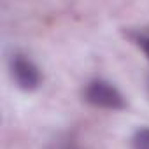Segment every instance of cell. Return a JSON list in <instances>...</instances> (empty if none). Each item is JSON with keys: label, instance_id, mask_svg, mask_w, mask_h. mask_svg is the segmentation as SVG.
I'll return each mask as SVG.
<instances>
[{"label": "cell", "instance_id": "obj_2", "mask_svg": "<svg viewBox=\"0 0 149 149\" xmlns=\"http://www.w3.org/2000/svg\"><path fill=\"white\" fill-rule=\"evenodd\" d=\"M11 76L16 86L25 91H33L42 83L39 67L25 54H14L11 58Z\"/></svg>", "mask_w": 149, "mask_h": 149}, {"label": "cell", "instance_id": "obj_4", "mask_svg": "<svg viewBox=\"0 0 149 149\" xmlns=\"http://www.w3.org/2000/svg\"><path fill=\"white\" fill-rule=\"evenodd\" d=\"M132 149H149V128H140L132 139Z\"/></svg>", "mask_w": 149, "mask_h": 149}, {"label": "cell", "instance_id": "obj_5", "mask_svg": "<svg viewBox=\"0 0 149 149\" xmlns=\"http://www.w3.org/2000/svg\"><path fill=\"white\" fill-rule=\"evenodd\" d=\"M147 91H149V79H147Z\"/></svg>", "mask_w": 149, "mask_h": 149}, {"label": "cell", "instance_id": "obj_1", "mask_svg": "<svg viewBox=\"0 0 149 149\" xmlns=\"http://www.w3.org/2000/svg\"><path fill=\"white\" fill-rule=\"evenodd\" d=\"M83 98L93 105V107H100V109H109V111H121L126 107L125 97L121 95V91L111 84L109 81L104 79H93L84 86L83 91Z\"/></svg>", "mask_w": 149, "mask_h": 149}, {"label": "cell", "instance_id": "obj_3", "mask_svg": "<svg viewBox=\"0 0 149 149\" xmlns=\"http://www.w3.org/2000/svg\"><path fill=\"white\" fill-rule=\"evenodd\" d=\"M132 39H133V42L144 51V54H146L147 60H149V26L140 28V30H137L135 33H132Z\"/></svg>", "mask_w": 149, "mask_h": 149}]
</instances>
